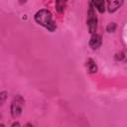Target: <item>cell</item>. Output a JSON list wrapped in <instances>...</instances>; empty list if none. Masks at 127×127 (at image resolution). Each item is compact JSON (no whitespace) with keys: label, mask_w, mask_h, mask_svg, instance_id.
<instances>
[{"label":"cell","mask_w":127,"mask_h":127,"mask_svg":"<svg viewBox=\"0 0 127 127\" xmlns=\"http://www.w3.org/2000/svg\"><path fill=\"white\" fill-rule=\"evenodd\" d=\"M7 97H8V92L6 90L0 91V106H3L4 105V103L7 100Z\"/></svg>","instance_id":"30bf717a"},{"label":"cell","mask_w":127,"mask_h":127,"mask_svg":"<svg viewBox=\"0 0 127 127\" xmlns=\"http://www.w3.org/2000/svg\"><path fill=\"white\" fill-rule=\"evenodd\" d=\"M24 127H34V125H33L32 123H26V124L24 125Z\"/></svg>","instance_id":"4fadbf2b"},{"label":"cell","mask_w":127,"mask_h":127,"mask_svg":"<svg viewBox=\"0 0 127 127\" xmlns=\"http://www.w3.org/2000/svg\"><path fill=\"white\" fill-rule=\"evenodd\" d=\"M86 26L88 33L90 35H93L97 31V26H98V19L96 12L94 8L91 6V4L88 2V10H87V17H86Z\"/></svg>","instance_id":"3957f363"},{"label":"cell","mask_w":127,"mask_h":127,"mask_svg":"<svg viewBox=\"0 0 127 127\" xmlns=\"http://www.w3.org/2000/svg\"><path fill=\"white\" fill-rule=\"evenodd\" d=\"M114 60H115L116 62H121V61L125 60V53H124L123 51H120V52L116 53V54L114 55Z\"/></svg>","instance_id":"8fae6325"},{"label":"cell","mask_w":127,"mask_h":127,"mask_svg":"<svg viewBox=\"0 0 127 127\" xmlns=\"http://www.w3.org/2000/svg\"><path fill=\"white\" fill-rule=\"evenodd\" d=\"M116 28H117L116 23H115V22H111V23L107 24V26H106L105 30H106V32H107V33L111 34V33H114V32L116 31Z\"/></svg>","instance_id":"9c48e42d"},{"label":"cell","mask_w":127,"mask_h":127,"mask_svg":"<svg viewBox=\"0 0 127 127\" xmlns=\"http://www.w3.org/2000/svg\"><path fill=\"white\" fill-rule=\"evenodd\" d=\"M0 127H5V125L3 123H0Z\"/></svg>","instance_id":"5bb4252c"},{"label":"cell","mask_w":127,"mask_h":127,"mask_svg":"<svg viewBox=\"0 0 127 127\" xmlns=\"http://www.w3.org/2000/svg\"><path fill=\"white\" fill-rule=\"evenodd\" d=\"M55 7H56V11L59 14H62L64 12V9L66 7V2L65 1H56Z\"/></svg>","instance_id":"ba28073f"},{"label":"cell","mask_w":127,"mask_h":127,"mask_svg":"<svg viewBox=\"0 0 127 127\" xmlns=\"http://www.w3.org/2000/svg\"><path fill=\"white\" fill-rule=\"evenodd\" d=\"M85 68H86V71L88 73H96L98 71V66L95 63V61L91 58H88L86 61H85Z\"/></svg>","instance_id":"8992f818"},{"label":"cell","mask_w":127,"mask_h":127,"mask_svg":"<svg viewBox=\"0 0 127 127\" xmlns=\"http://www.w3.org/2000/svg\"><path fill=\"white\" fill-rule=\"evenodd\" d=\"M24 106H25V98L21 94H17L11 101V105H10V114L12 118L14 119L18 118L22 114Z\"/></svg>","instance_id":"7a4b0ae2"},{"label":"cell","mask_w":127,"mask_h":127,"mask_svg":"<svg viewBox=\"0 0 127 127\" xmlns=\"http://www.w3.org/2000/svg\"><path fill=\"white\" fill-rule=\"evenodd\" d=\"M34 20L38 25L47 29L51 33L55 32L58 28L57 23L54 20L53 14L49 9L43 8V9L38 10L34 15Z\"/></svg>","instance_id":"6da1fadb"},{"label":"cell","mask_w":127,"mask_h":127,"mask_svg":"<svg viewBox=\"0 0 127 127\" xmlns=\"http://www.w3.org/2000/svg\"><path fill=\"white\" fill-rule=\"evenodd\" d=\"M88 45L92 50H98L102 45V37H101V35H99L97 33L91 35V37L89 39V42H88Z\"/></svg>","instance_id":"277c9868"},{"label":"cell","mask_w":127,"mask_h":127,"mask_svg":"<svg viewBox=\"0 0 127 127\" xmlns=\"http://www.w3.org/2000/svg\"><path fill=\"white\" fill-rule=\"evenodd\" d=\"M123 3L124 2L122 0H120V1H118V0L107 1L106 2V9H107V11L109 13H114V12H116L123 5Z\"/></svg>","instance_id":"5b68a950"},{"label":"cell","mask_w":127,"mask_h":127,"mask_svg":"<svg viewBox=\"0 0 127 127\" xmlns=\"http://www.w3.org/2000/svg\"><path fill=\"white\" fill-rule=\"evenodd\" d=\"M11 127H21V124H20V122L15 121V122H13V123H12Z\"/></svg>","instance_id":"7c38bea8"},{"label":"cell","mask_w":127,"mask_h":127,"mask_svg":"<svg viewBox=\"0 0 127 127\" xmlns=\"http://www.w3.org/2000/svg\"><path fill=\"white\" fill-rule=\"evenodd\" d=\"M91 6L94 8V10L98 11L99 13H104L106 10V2L104 0H96V1H90L89 2Z\"/></svg>","instance_id":"52a82bcc"}]
</instances>
